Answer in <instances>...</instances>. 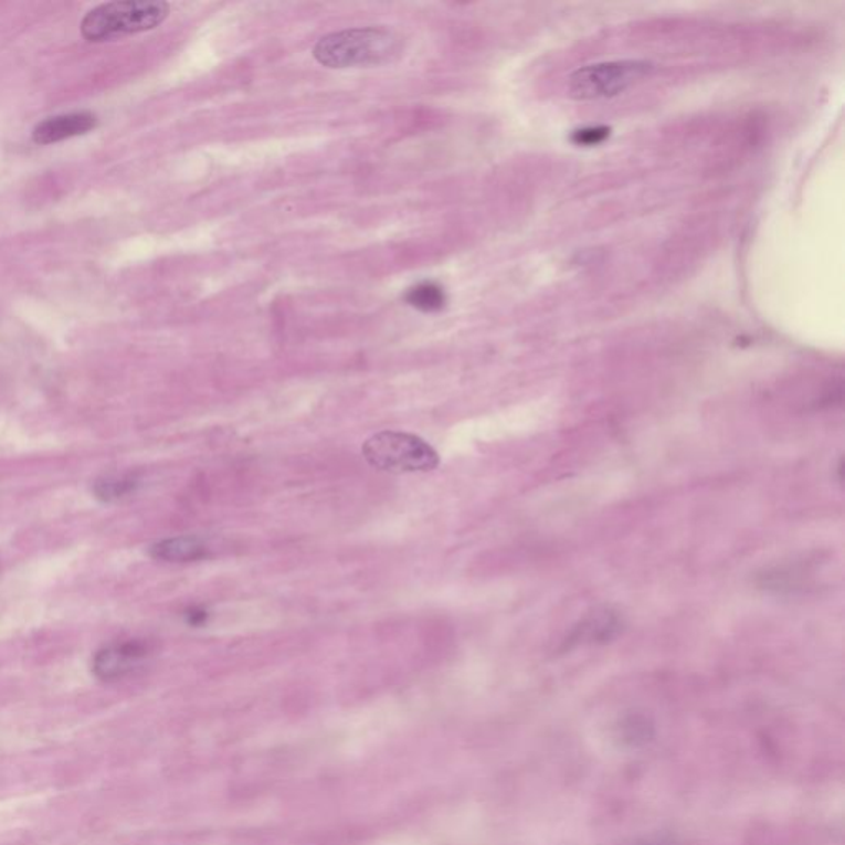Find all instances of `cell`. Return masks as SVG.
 <instances>
[{"mask_svg":"<svg viewBox=\"0 0 845 845\" xmlns=\"http://www.w3.org/2000/svg\"><path fill=\"white\" fill-rule=\"evenodd\" d=\"M402 53V39L385 27H359L323 36L314 59L327 68L383 65Z\"/></svg>","mask_w":845,"mask_h":845,"instance_id":"6da1fadb","label":"cell"},{"mask_svg":"<svg viewBox=\"0 0 845 845\" xmlns=\"http://www.w3.org/2000/svg\"><path fill=\"white\" fill-rule=\"evenodd\" d=\"M170 6L157 0H123L95 7L82 22V35L88 42H105L118 36L156 29L169 15Z\"/></svg>","mask_w":845,"mask_h":845,"instance_id":"7a4b0ae2","label":"cell"},{"mask_svg":"<svg viewBox=\"0 0 845 845\" xmlns=\"http://www.w3.org/2000/svg\"><path fill=\"white\" fill-rule=\"evenodd\" d=\"M362 454L367 463L385 473H427L440 464L434 447L412 433L380 431L363 443Z\"/></svg>","mask_w":845,"mask_h":845,"instance_id":"3957f363","label":"cell"},{"mask_svg":"<svg viewBox=\"0 0 845 845\" xmlns=\"http://www.w3.org/2000/svg\"><path fill=\"white\" fill-rule=\"evenodd\" d=\"M647 60H616L577 70L568 78V93L577 99L611 98L637 85L653 73Z\"/></svg>","mask_w":845,"mask_h":845,"instance_id":"277c9868","label":"cell"},{"mask_svg":"<svg viewBox=\"0 0 845 845\" xmlns=\"http://www.w3.org/2000/svg\"><path fill=\"white\" fill-rule=\"evenodd\" d=\"M149 656V644L144 641H126L103 647L93 657V674L99 680L113 683L135 673Z\"/></svg>","mask_w":845,"mask_h":845,"instance_id":"5b68a950","label":"cell"},{"mask_svg":"<svg viewBox=\"0 0 845 845\" xmlns=\"http://www.w3.org/2000/svg\"><path fill=\"white\" fill-rule=\"evenodd\" d=\"M98 126V116L89 112L68 113V115L53 116L45 122L39 123L33 129L32 138L36 144H55L65 139L86 135Z\"/></svg>","mask_w":845,"mask_h":845,"instance_id":"8992f818","label":"cell"},{"mask_svg":"<svg viewBox=\"0 0 845 845\" xmlns=\"http://www.w3.org/2000/svg\"><path fill=\"white\" fill-rule=\"evenodd\" d=\"M149 556L154 560L167 563L199 562L209 557V547L199 537H173L150 546Z\"/></svg>","mask_w":845,"mask_h":845,"instance_id":"52a82bcc","label":"cell"},{"mask_svg":"<svg viewBox=\"0 0 845 845\" xmlns=\"http://www.w3.org/2000/svg\"><path fill=\"white\" fill-rule=\"evenodd\" d=\"M620 631L621 620L617 617V614L610 610L596 611L588 620H584L580 626L574 627L573 636L570 637V644L580 643V641L608 643L616 634H620Z\"/></svg>","mask_w":845,"mask_h":845,"instance_id":"ba28073f","label":"cell"},{"mask_svg":"<svg viewBox=\"0 0 845 845\" xmlns=\"http://www.w3.org/2000/svg\"><path fill=\"white\" fill-rule=\"evenodd\" d=\"M139 479L133 474L125 476H103L93 483V496L105 504L118 503L125 497L131 496L138 489Z\"/></svg>","mask_w":845,"mask_h":845,"instance_id":"9c48e42d","label":"cell"},{"mask_svg":"<svg viewBox=\"0 0 845 845\" xmlns=\"http://www.w3.org/2000/svg\"><path fill=\"white\" fill-rule=\"evenodd\" d=\"M406 303L415 309L423 313H436L446 304V293L440 284L433 282H423L409 289L405 296Z\"/></svg>","mask_w":845,"mask_h":845,"instance_id":"30bf717a","label":"cell"},{"mask_svg":"<svg viewBox=\"0 0 845 845\" xmlns=\"http://www.w3.org/2000/svg\"><path fill=\"white\" fill-rule=\"evenodd\" d=\"M608 135H610V129L608 128L581 129V131L574 133L573 141L581 144V146H594V144H600L603 139H606Z\"/></svg>","mask_w":845,"mask_h":845,"instance_id":"8fae6325","label":"cell"},{"mask_svg":"<svg viewBox=\"0 0 845 845\" xmlns=\"http://www.w3.org/2000/svg\"><path fill=\"white\" fill-rule=\"evenodd\" d=\"M187 621H189V624H192V626H202L207 621V611L193 608V610H190L189 613H187Z\"/></svg>","mask_w":845,"mask_h":845,"instance_id":"7c38bea8","label":"cell"}]
</instances>
